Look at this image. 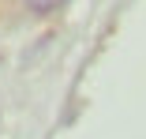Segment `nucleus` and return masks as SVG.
<instances>
[{"label":"nucleus","mask_w":146,"mask_h":139,"mask_svg":"<svg viewBox=\"0 0 146 139\" xmlns=\"http://www.w3.org/2000/svg\"><path fill=\"white\" fill-rule=\"evenodd\" d=\"M23 4H26V11H30V15H52L56 8H64L68 0H23Z\"/></svg>","instance_id":"f257e3e1"}]
</instances>
